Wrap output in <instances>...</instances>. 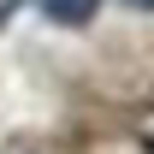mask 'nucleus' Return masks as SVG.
<instances>
[{"label": "nucleus", "mask_w": 154, "mask_h": 154, "mask_svg": "<svg viewBox=\"0 0 154 154\" xmlns=\"http://www.w3.org/2000/svg\"><path fill=\"white\" fill-rule=\"evenodd\" d=\"M42 12L54 24H65V30H83V24L101 12V0H42Z\"/></svg>", "instance_id": "1"}, {"label": "nucleus", "mask_w": 154, "mask_h": 154, "mask_svg": "<svg viewBox=\"0 0 154 154\" xmlns=\"http://www.w3.org/2000/svg\"><path fill=\"white\" fill-rule=\"evenodd\" d=\"M131 6H136V12H154V0H131Z\"/></svg>", "instance_id": "2"}]
</instances>
